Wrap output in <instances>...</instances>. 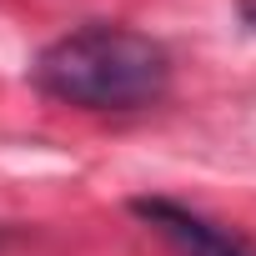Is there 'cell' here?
Listing matches in <instances>:
<instances>
[{"label": "cell", "mask_w": 256, "mask_h": 256, "mask_svg": "<svg viewBox=\"0 0 256 256\" xmlns=\"http://www.w3.org/2000/svg\"><path fill=\"white\" fill-rule=\"evenodd\" d=\"M30 76L50 100L76 110H146L171 90V50L146 30L90 20L50 40Z\"/></svg>", "instance_id": "6da1fadb"}, {"label": "cell", "mask_w": 256, "mask_h": 256, "mask_svg": "<svg viewBox=\"0 0 256 256\" xmlns=\"http://www.w3.org/2000/svg\"><path fill=\"white\" fill-rule=\"evenodd\" d=\"M131 211L176 256H256L236 231H226L221 221H211V216H201V211H191V206H181L171 196H141V201H131Z\"/></svg>", "instance_id": "7a4b0ae2"}]
</instances>
